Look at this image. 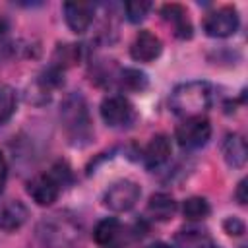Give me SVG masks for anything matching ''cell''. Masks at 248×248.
<instances>
[{"label": "cell", "mask_w": 248, "mask_h": 248, "mask_svg": "<svg viewBox=\"0 0 248 248\" xmlns=\"http://www.w3.org/2000/svg\"><path fill=\"white\" fill-rule=\"evenodd\" d=\"M161 50H163L161 39L147 29H141L130 46V54L136 62H153L161 54Z\"/></svg>", "instance_id": "9c48e42d"}, {"label": "cell", "mask_w": 248, "mask_h": 248, "mask_svg": "<svg viewBox=\"0 0 248 248\" xmlns=\"http://www.w3.org/2000/svg\"><path fill=\"white\" fill-rule=\"evenodd\" d=\"M101 118L110 128H128L136 120V108L124 95H108L101 103Z\"/></svg>", "instance_id": "8992f818"}, {"label": "cell", "mask_w": 248, "mask_h": 248, "mask_svg": "<svg viewBox=\"0 0 248 248\" xmlns=\"http://www.w3.org/2000/svg\"><path fill=\"white\" fill-rule=\"evenodd\" d=\"M118 234H120V223L114 217H107V219L99 221L93 231V238L101 246H110Z\"/></svg>", "instance_id": "2e32d148"}, {"label": "cell", "mask_w": 248, "mask_h": 248, "mask_svg": "<svg viewBox=\"0 0 248 248\" xmlns=\"http://www.w3.org/2000/svg\"><path fill=\"white\" fill-rule=\"evenodd\" d=\"M149 10H151V2H147V0H130V2L124 4L126 17H128V21H132V23L141 21V19L147 16Z\"/></svg>", "instance_id": "44dd1931"}, {"label": "cell", "mask_w": 248, "mask_h": 248, "mask_svg": "<svg viewBox=\"0 0 248 248\" xmlns=\"http://www.w3.org/2000/svg\"><path fill=\"white\" fill-rule=\"evenodd\" d=\"M116 83L122 91H130V93H141L147 89L149 81H147V76L136 68H124L118 72L116 76Z\"/></svg>", "instance_id": "9a60e30c"}, {"label": "cell", "mask_w": 248, "mask_h": 248, "mask_svg": "<svg viewBox=\"0 0 248 248\" xmlns=\"http://www.w3.org/2000/svg\"><path fill=\"white\" fill-rule=\"evenodd\" d=\"M209 242H213V238L205 229H186L176 234V244L180 248H205Z\"/></svg>", "instance_id": "e0dca14e"}, {"label": "cell", "mask_w": 248, "mask_h": 248, "mask_svg": "<svg viewBox=\"0 0 248 248\" xmlns=\"http://www.w3.org/2000/svg\"><path fill=\"white\" fill-rule=\"evenodd\" d=\"M27 217H29L27 207L21 202L12 200V202H8L0 207V229L6 231V232L17 231L27 221Z\"/></svg>", "instance_id": "7c38bea8"}, {"label": "cell", "mask_w": 248, "mask_h": 248, "mask_svg": "<svg viewBox=\"0 0 248 248\" xmlns=\"http://www.w3.org/2000/svg\"><path fill=\"white\" fill-rule=\"evenodd\" d=\"M172 155V145H170V140L163 134H157L149 140V143L145 145L143 149V165L149 169V170H155L159 167H163Z\"/></svg>", "instance_id": "30bf717a"}, {"label": "cell", "mask_w": 248, "mask_h": 248, "mask_svg": "<svg viewBox=\"0 0 248 248\" xmlns=\"http://www.w3.org/2000/svg\"><path fill=\"white\" fill-rule=\"evenodd\" d=\"M161 17L172 27V33L178 39H190L192 37V21L188 17V12L180 4H165L161 8Z\"/></svg>", "instance_id": "8fae6325"}, {"label": "cell", "mask_w": 248, "mask_h": 248, "mask_svg": "<svg viewBox=\"0 0 248 248\" xmlns=\"http://www.w3.org/2000/svg\"><path fill=\"white\" fill-rule=\"evenodd\" d=\"M205 248H221V246H219V244H215V242H209Z\"/></svg>", "instance_id": "4316f807"}, {"label": "cell", "mask_w": 248, "mask_h": 248, "mask_svg": "<svg viewBox=\"0 0 248 248\" xmlns=\"http://www.w3.org/2000/svg\"><path fill=\"white\" fill-rule=\"evenodd\" d=\"M238 12L236 8L232 6H223V8H217L213 12H209L205 17H203V31L205 35L209 37H217V39H225V37H231L236 33L238 29Z\"/></svg>", "instance_id": "52a82bcc"}, {"label": "cell", "mask_w": 248, "mask_h": 248, "mask_svg": "<svg viewBox=\"0 0 248 248\" xmlns=\"http://www.w3.org/2000/svg\"><path fill=\"white\" fill-rule=\"evenodd\" d=\"M16 105H17V99H16L14 89L0 87V126L12 118V114L16 112Z\"/></svg>", "instance_id": "ffe728a7"}, {"label": "cell", "mask_w": 248, "mask_h": 248, "mask_svg": "<svg viewBox=\"0 0 248 248\" xmlns=\"http://www.w3.org/2000/svg\"><path fill=\"white\" fill-rule=\"evenodd\" d=\"M234 198H236V202H238L240 205H246V202H248V196H246V178H242V180L238 182L236 192H234Z\"/></svg>", "instance_id": "603a6c76"}, {"label": "cell", "mask_w": 248, "mask_h": 248, "mask_svg": "<svg viewBox=\"0 0 248 248\" xmlns=\"http://www.w3.org/2000/svg\"><path fill=\"white\" fill-rule=\"evenodd\" d=\"M182 213L188 221H202L211 213V205L205 198L194 196V198H188L182 203Z\"/></svg>", "instance_id": "ac0fdd59"}, {"label": "cell", "mask_w": 248, "mask_h": 248, "mask_svg": "<svg viewBox=\"0 0 248 248\" xmlns=\"http://www.w3.org/2000/svg\"><path fill=\"white\" fill-rule=\"evenodd\" d=\"M140 196H141L140 184L134 180L122 178L107 188V192L103 196V203L107 209H110L114 213H122V211H130L138 203Z\"/></svg>", "instance_id": "277c9868"}, {"label": "cell", "mask_w": 248, "mask_h": 248, "mask_svg": "<svg viewBox=\"0 0 248 248\" xmlns=\"http://www.w3.org/2000/svg\"><path fill=\"white\" fill-rule=\"evenodd\" d=\"M81 56V45H58V48L54 50V58H52V66L56 68H66L72 66L79 60Z\"/></svg>", "instance_id": "d6986e66"}, {"label": "cell", "mask_w": 248, "mask_h": 248, "mask_svg": "<svg viewBox=\"0 0 248 248\" xmlns=\"http://www.w3.org/2000/svg\"><path fill=\"white\" fill-rule=\"evenodd\" d=\"M8 31H10V25H8V21L4 19V17H0V41L8 35Z\"/></svg>", "instance_id": "d4e9b609"}, {"label": "cell", "mask_w": 248, "mask_h": 248, "mask_svg": "<svg viewBox=\"0 0 248 248\" xmlns=\"http://www.w3.org/2000/svg\"><path fill=\"white\" fill-rule=\"evenodd\" d=\"M223 157H225L229 167H234V169L244 167L246 157H248L244 138L238 134H227L225 141H223Z\"/></svg>", "instance_id": "4fadbf2b"}, {"label": "cell", "mask_w": 248, "mask_h": 248, "mask_svg": "<svg viewBox=\"0 0 248 248\" xmlns=\"http://www.w3.org/2000/svg\"><path fill=\"white\" fill-rule=\"evenodd\" d=\"M211 138V124L205 116L184 118L176 126V141L184 149H200Z\"/></svg>", "instance_id": "5b68a950"}, {"label": "cell", "mask_w": 248, "mask_h": 248, "mask_svg": "<svg viewBox=\"0 0 248 248\" xmlns=\"http://www.w3.org/2000/svg\"><path fill=\"white\" fill-rule=\"evenodd\" d=\"M60 120L68 140L74 145H85L91 140V118L87 110V103L79 93H72L64 99L60 107Z\"/></svg>", "instance_id": "7a4b0ae2"}, {"label": "cell", "mask_w": 248, "mask_h": 248, "mask_svg": "<svg viewBox=\"0 0 248 248\" xmlns=\"http://www.w3.org/2000/svg\"><path fill=\"white\" fill-rule=\"evenodd\" d=\"M213 97L215 91L209 81L194 79L176 85L170 93L169 105L176 116L192 118V116H202L213 105Z\"/></svg>", "instance_id": "6da1fadb"}, {"label": "cell", "mask_w": 248, "mask_h": 248, "mask_svg": "<svg viewBox=\"0 0 248 248\" xmlns=\"http://www.w3.org/2000/svg\"><path fill=\"white\" fill-rule=\"evenodd\" d=\"M70 182V169L64 163H58L52 167L50 172L46 174H39L33 180H29L27 184V194L31 196V200L39 205H50L58 200L60 190L64 188V184Z\"/></svg>", "instance_id": "3957f363"}, {"label": "cell", "mask_w": 248, "mask_h": 248, "mask_svg": "<svg viewBox=\"0 0 248 248\" xmlns=\"http://www.w3.org/2000/svg\"><path fill=\"white\" fill-rule=\"evenodd\" d=\"M6 178H8V165H6L4 155L0 153V192H2L4 186H6Z\"/></svg>", "instance_id": "cb8c5ba5"}, {"label": "cell", "mask_w": 248, "mask_h": 248, "mask_svg": "<svg viewBox=\"0 0 248 248\" xmlns=\"http://www.w3.org/2000/svg\"><path fill=\"white\" fill-rule=\"evenodd\" d=\"M62 10H64V19L74 33H85L93 23V16H95L93 2H66Z\"/></svg>", "instance_id": "ba28073f"}, {"label": "cell", "mask_w": 248, "mask_h": 248, "mask_svg": "<svg viewBox=\"0 0 248 248\" xmlns=\"http://www.w3.org/2000/svg\"><path fill=\"white\" fill-rule=\"evenodd\" d=\"M223 227H225V231H227L231 236H242L244 231H246L244 223H242L240 219H236V217H229V219H225V221H223Z\"/></svg>", "instance_id": "7402d4cb"}, {"label": "cell", "mask_w": 248, "mask_h": 248, "mask_svg": "<svg viewBox=\"0 0 248 248\" xmlns=\"http://www.w3.org/2000/svg\"><path fill=\"white\" fill-rule=\"evenodd\" d=\"M174 211H176V202H174L172 196H169V194H165V192L153 194V196L149 198V202H147V213H149L153 219H157V221H167V219H170V217L174 215Z\"/></svg>", "instance_id": "5bb4252c"}, {"label": "cell", "mask_w": 248, "mask_h": 248, "mask_svg": "<svg viewBox=\"0 0 248 248\" xmlns=\"http://www.w3.org/2000/svg\"><path fill=\"white\" fill-rule=\"evenodd\" d=\"M149 248H172V246H169L167 242H153Z\"/></svg>", "instance_id": "484cf974"}]
</instances>
